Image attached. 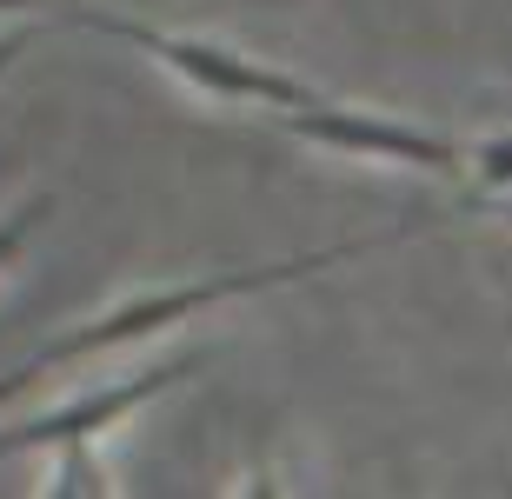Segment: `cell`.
Masks as SVG:
<instances>
[{"instance_id": "obj_1", "label": "cell", "mask_w": 512, "mask_h": 499, "mask_svg": "<svg viewBox=\"0 0 512 499\" xmlns=\"http://www.w3.org/2000/svg\"><path fill=\"white\" fill-rule=\"evenodd\" d=\"M406 233H373V240H346V247H320V253H293V260H273V267H247V273H220V280H187V287H160V293H140V300H120V307H107L100 320H87V327L60 333L47 353H34V360H20L14 373H0V406L20 400L34 380H47V373H60V366L87 360V353H100V346H127V340H153V333H173L180 320H193V313L220 307V300H240V293H260V287H293V280H313V273H333L340 260H360V253H380V247H399Z\"/></svg>"}, {"instance_id": "obj_2", "label": "cell", "mask_w": 512, "mask_h": 499, "mask_svg": "<svg viewBox=\"0 0 512 499\" xmlns=\"http://www.w3.org/2000/svg\"><path fill=\"white\" fill-rule=\"evenodd\" d=\"M67 27H87V34H107V40H127L133 54L160 60L167 74L193 80L200 94L213 100H260V107H280V114H306V107H326L306 80L280 74V67H260V60L233 54L220 40H200V34H167V27H147V20H127V14H67Z\"/></svg>"}, {"instance_id": "obj_3", "label": "cell", "mask_w": 512, "mask_h": 499, "mask_svg": "<svg viewBox=\"0 0 512 499\" xmlns=\"http://www.w3.org/2000/svg\"><path fill=\"white\" fill-rule=\"evenodd\" d=\"M200 360H153L140 366L133 380H114V386H94V393H80V400L54 406V413H34V420H20L0 433V460L7 453H34V446H94L107 426H120L127 413H140V406L153 400V393H167V386H180Z\"/></svg>"}, {"instance_id": "obj_4", "label": "cell", "mask_w": 512, "mask_h": 499, "mask_svg": "<svg viewBox=\"0 0 512 499\" xmlns=\"http://www.w3.org/2000/svg\"><path fill=\"white\" fill-rule=\"evenodd\" d=\"M280 134L293 140H320V147H340V154L360 160H399V167H433V173H459L466 167V147L433 127H413V120H380V114H353V107H306V114H280Z\"/></svg>"}, {"instance_id": "obj_5", "label": "cell", "mask_w": 512, "mask_h": 499, "mask_svg": "<svg viewBox=\"0 0 512 499\" xmlns=\"http://www.w3.org/2000/svg\"><path fill=\"white\" fill-rule=\"evenodd\" d=\"M47 207H54V200H47V193H34V200H27L20 213H7V220H0V273H7V267L20 260V247H27V233H34L40 220H47Z\"/></svg>"}, {"instance_id": "obj_6", "label": "cell", "mask_w": 512, "mask_h": 499, "mask_svg": "<svg viewBox=\"0 0 512 499\" xmlns=\"http://www.w3.org/2000/svg\"><path fill=\"white\" fill-rule=\"evenodd\" d=\"M473 173H479V187H486V193L512 187V134L479 140V147H473Z\"/></svg>"}, {"instance_id": "obj_7", "label": "cell", "mask_w": 512, "mask_h": 499, "mask_svg": "<svg viewBox=\"0 0 512 499\" xmlns=\"http://www.w3.org/2000/svg\"><path fill=\"white\" fill-rule=\"evenodd\" d=\"M67 460H74V473H80V499H114V480L100 473L94 446H67Z\"/></svg>"}, {"instance_id": "obj_8", "label": "cell", "mask_w": 512, "mask_h": 499, "mask_svg": "<svg viewBox=\"0 0 512 499\" xmlns=\"http://www.w3.org/2000/svg\"><path fill=\"white\" fill-rule=\"evenodd\" d=\"M47 499H80V473H74V460L60 453V473L47 480Z\"/></svg>"}, {"instance_id": "obj_9", "label": "cell", "mask_w": 512, "mask_h": 499, "mask_svg": "<svg viewBox=\"0 0 512 499\" xmlns=\"http://www.w3.org/2000/svg\"><path fill=\"white\" fill-rule=\"evenodd\" d=\"M240 499H286L280 493V473H273V466H253V480H247V493Z\"/></svg>"}, {"instance_id": "obj_10", "label": "cell", "mask_w": 512, "mask_h": 499, "mask_svg": "<svg viewBox=\"0 0 512 499\" xmlns=\"http://www.w3.org/2000/svg\"><path fill=\"white\" fill-rule=\"evenodd\" d=\"M27 40H34V27H20V34H7V40H0V74H7V67H14L20 54H27Z\"/></svg>"}, {"instance_id": "obj_11", "label": "cell", "mask_w": 512, "mask_h": 499, "mask_svg": "<svg viewBox=\"0 0 512 499\" xmlns=\"http://www.w3.org/2000/svg\"><path fill=\"white\" fill-rule=\"evenodd\" d=\"M20 7H34V0H0V14H20Z\"/></svg>"}]
</instances>
